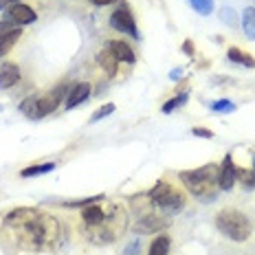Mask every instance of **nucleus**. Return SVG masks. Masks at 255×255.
<instances>
[{
	"instance_id": "nucleus-1",
	"label": "nucleus",
	"mask_w": 255,
	"mask_h": 255,
	"mask_svg": "<svg viewBox=\"0 0 255 255\" xmlns=\"http://www.w3.org/2000/svg\"><path fill=\"white\" fill-rule=\"evenodd\" d=\"M4 229L11 233V240L26 251L49 249L60 238V225L55 218L40 214L38 209H31V207L13 209L4 218Z\"/></svg>"
},
{
	"instance_id": "nucleus-2",
	"label": "nucleus",
	"mask_w": 255,
	"mask_h": 255,
	"mask_svg": "<svg viewBox=\"0 0 255 255\" xmlns=\"http://www.w3.org/2000/svg\"><path fill=\"white\" fill-rule=\"evenodd\" d=\"M180 180L198 198H214L220 189V167L216 163H207L198 169L180 172Z\"/></svg>"
},
{
	"instance_id": "nucleus-3",
	"label": "nucleus",
	"mask_w": 255,
	"mask_h": 255,
	"mask_svg": "<svg viewBox=\"0 0 255 255\" xmlns=\"http://www.w3.org/2000/svg\"><path fill=\"white\" fill-rule=\"evenodd\" d=\"M128 227V216L119 205H110L106 211V218L97 227H86V236L95 244H108L115 242Z\"/></svg>"
},
{
	"instance_id": "nucleus-4",
	"label": "nucleus",
	"mask_w": 255,
	"mask_h": 255,
	"mask_svg": "<svg viewBox=\"0 0 255 255\" xmlns=\"http://www.w3.org/2000/svg\"><path fill=\"white\" fill-rule=\"evenodd\" d=\"M216 227L222 236H227L233 242L249 240V236H251V231H253L251 220L238 209H222L220 214L216 216Z\"/></svg>"
},
{
	"instance_id": "nucleus-5",
	"label": "nucleus",
	"mask_w": 255,
	"mask_h": 255,
	"mask_svg": "<svg viewBox=\"0 0 255 255\" xmlns=\"http://www.w3.org/2000/svg\"><path fill=\"white\" fill-rule=\"evenodd\" d=\"M147 198L156 207H161L163 214H176L185 207V196L174 185H169L167 180H158L147 194Z\"/></svg>"
},
{
	"instance_id": "nucleus-6",
	"label": "nucleus",
	"mask_w": 255,
	"mask_h": 255,
	"mask_svg": "<svg viewBox=\"0 0 255 255\" xmlns=\"http://www.w3.org/2000/svg\"><path fill=\"white\" fill-rule=\"evenodd\" d=\"M64 90H66V88L60 86V88L51 90L49 95H44V97H35V119H42V117L51 115L53 110H57V106H60V102H62V97L66 95Z\"/></svg>"
},
{
	"instance_id": "nucleus-7",
	"label": "nucleus",
	"mask_w": 255,
	"mask_h": 255,
	"mask_svg": "<svg viewBox=\"0 0 255 255\" xmlns=\"http://www.w3.org/2000/svg\"><path fill=\"white\" fill-rule=\"evenodd\" d=\"M110 24H113V29L121 31V33H128V35H132V38H139V31H136V22H134L132 13L128 11L126 7L117 9V11L110 15Z\"/></svg>"
},
{
	"instance_id": "nucleus-8",
	"label": "nucleus",
	"mask_w": 255,
	"mask_h": 255,
	"mask_svg": "<svg viewBox=\"0 0 255 255\" xmlns=\"http://www.w3.org/2000/svg\"><path fill=\"white\" fill-rule=\"evenodd\" d=\"M167 225H169V220H165V218L147 214V216H141V220L134 225V231L136 233H156V231L165 229Z\"/></svg>"
},
{
	"instance_id": "nucleus-9",
	"label": "nucleus",
	"mask_w": 255,
	"mask_h": 255,
	"mask_svg": "<svg viewBox=\"0 0 255 255\" xmlns=\"http://www.w3.org/2000/svg\"><path fill=\"white\" fill-rule=\"evenodd\" d=\"M9 18L13 20L15 24H31V22H35V11L29 7V4H13L11 9H9Z\"/></svg>"
},
{
	"instance_id": "nucleus-10",
	"label": "nucleus",
	"mask_w": 255,
	"mask_h": 255,
	"mask_svg": "<svg viewBox=\"0 0 255 255\" xmlns=\"http://www.w3.org/2000/svg\"><path fill=\"white\" fill-rule=\"evenodd\" d=\"M20 82V68L18 64L11 62H4L0 66V88H11Z\"/></svg>"
},
{
	"instance_id": "nucleus-11",
	"label": "nucleus",
	"mask_w": 255,
	"mask_h": 255,
	"mask_svg": "<svg viewBox=\"0 0 255 255\" xmlns=\"http://www.w3.org/2000/svg\"><path fill=\"white\" fill-rule=\"evenodd\" d=\"M238 180V174H236V165L231 161V154H227L225 161H222V167H220V189H231Z\"/></svg>"
},
{
	"instance_id": "nucleus-12",
	"label": "nucleus",
	"mask_w": 255,
	"mask_h": 255,
	"mask_svg": "<svg viewBox=\"0 0 255 255\" xmlns=\"http://www.w3.org/2000/svg\"><path fill=\"white\" fill-rule=\"evenodd\" d=\"M106 211L108 209H104L99 203H93V205H88V207H84L82 209V220H84V227H97L99 222L106 218Z\"/></svg>"
},
{
	"instance_id": "nucleus-13",
	"label": "nucleus",
	"mask_w": 255,
	"mask_h": 255,
	"mask_svg": "<svg viewBox=\"0 0 255 255\" xmlns=\"http://www.w3.org/2000/svg\"><path fill=\"white\" fill-rule=\"evenodd\" d=\"M90 97V84L88 82H82V84H77L75 88L68 93V99H66V110H73L75 106L79 104H84L86 99Z\"/></svg>"
},
{
	"instance_id": "nucleus-14",
	"label": "nucleus",
	"mask_w": 255,
	"mask_h": 255,
	"mask_svg": "<svg viewBox=\"0 0 255 255\" xmlns=\"http://www.w3.org/2000/svg\"><path fill=\"white\" fill-rule=\"evenodd\" d=\"M106 49H110L113 51V55L117 57L119 62H128V64H134V51L128 46V42H121V40H117V42H110Z\"/></svg>"
},
{
	"instance_id": "nucleus-15",
	"label": "nucleus",
	"mask_w": 255,
	"mask_h": 255,
	"mask_svg": "<svg viewBox=\"0 0 255 255\" xmlns=\"http://www.w3.org/2000/svg\"><path fill=\"white\" fill-rule=\"evenodd\" d=\"M97 62H99V66H102L110 77L117 75V66H119V60H117V57L113 55V51H110V49H104L102 53H99V55H97Z\"/></svg>"
},
{
	"instance_id": "nucleus-16",
	"label": "nucleus",
	"mask_w": 255,
	"mask_h": 255,
	"mask_svg": "<svg viewBox=\"0 0 255 255\" xmlns=\"http://www.w3.org/2000/svg\"><path fill=\"white\" fill-rule=\"evenodd\" d=\"M57 163H40V165H31V167H24L22 172H20V176L22 178H31V176H42V174H49L55 169Z\"/></svg>"
},
{
	"instance_id": "nucleus-17",
	"label": "nucleus",
	"mask_w": 255,
	"mask_h": 255,
	"mask_svg": "<svg viewBox=\"0 0 255 255\" xmlns=\"http://www.w3.org/2000/svg\"><path fill=\"white\" fill-rule=\"evenodd\" d=\"M20 38H22V29H13V31H9V33L4 35L2 40H0V57L7 55V53L11 51V46H13Z\"/></svg>"
},
{
	"instance_id": "nucleus-18",
	"label": "nucleus",
	"mask_w": 255,
	"mask_h": 255,
	"mask_svg": "<svg viewBox=\"0 0 255 255\" xmlns=\"http://www.w3.org/2000/svg\"><path fill=\"white\" fill-rule=\"evenodd\" d=\"M147 255H169V238L167 236H156L150 244V253Z\"/></svg>"
},
{
	"instance_id": "nucleus-19",
	"label": "nucleus",
	"mask_w": 255,
	"mask_h": 255,
	"mask_svg": "<svg viewBox=\"0 0 255 255\" xmlns=\"http://www.w3.org/2000/svg\"><path fill=\"white\" fill-rule=\"evenodd\" d=\"M242 26H244V33H247L251 40H255V9L253 7L244 9V13H242Z\"/></svg>"
},
{
	"instance_id": "nucleus-20",
	"label": "nucleus",
	"mask_w": 255,
	"mask_h": 255,
	"mask_svg": "<svg viewBox=\"0 0 255 255\" xmlns=\"http://www.w3.org/2000/svg\"><path fill=\"white\" fill-rule=\"evenodd\" d=\"M229 60L231 62H238V64H242V66H247V68H255V60L249 53H244V51H240V49H229Z\"/></svg>"
},
{
	"instance_id": "nucleus-21",
	"label": "nucleus",
	"mask_w": 255,
	"mask_h": 255,
	"mask_svg": "<svg viewBox=\"0 0 255 255\" xmlns=\"http://www.w3.org/2000/svg\"><path fill=\"white\" fill-rule=\"evenodd\" d=\"M191 4H194V9L198 13L203 15H209L211 11H214V0H189Z\"/></svg>"
},
{
	"instance_id": "nucleus-22",
	"label": "nucleus",
	"mask_w": 255,
	"mask_h": 255,
	"mask_svg": "<svg viewBox=\"0 0 255 255\" xmlns=\"http://www.w3.org/2000/svg\"><path fill=\"white\" fill-rule=\"evenodd\" d=\"M185 102H187V93H183V95H176L174 99H169L167 104H163V113H172L174 108H178V106H183Z\"/></svg>"
},
{
	"instance_id": "nucleus-23",
	"label": "nucleus",
	"mask_w": 255,
	"mask_h": 255,
	"mask_svg": "<svg viewBox=\"0 0 255 255\" xmlns=\"http://www.w3.org/2000/svg\"><path fill=\"white\" fill-rule=\"evenodd\" d=\"M211 110H214V113H233V110H236V104H231L229 99H220V102L211 104Z\"/></svg>"
},
{
	"instance_id": "nucleus-24",
	"label": "nucleus",
	"mask_w": 255,
	"mask_h": 255,
	"mask_svg": "<svg viewBox=\"0 0 255 255\" xmlns=\"http://www.w3.org/2000/svg\"><path fill=\"white\" fill-rule=\"evenodd\" d=\"M20 110H22L24 117H29V119H35V97L24 99V102L20 104Z\"/></svg>"
},
{
	"instance_id": "nucleus-25",
	"label": "nucleus",
	"mask_w": 255,
	"mask_h": 255,
	"mask_svg": "<svg viewBox=\"0 0 255 255\" xmlns=\"http://www.w3.org/2000/svg\"><path fill=\"white\" fill-rule=\"evenodd\" d=\"M113 113H115V104H106V106H102V108H99L93 117H90V124H95V121L104 119V117H108V115H113Z\"/></svg>"
},
{
	"instance_id": "nucleus-26",
	"label": "nucleus",
	"mask_w": 255,
	"mask_h": 255,
	"mask_svg": "<svg viewBox=\"0 0 255 255\" xmlns=\"http://www.w3.org/2000/svg\"><path fill=\"white\" fill-rule=\"evenodd\" d=\"M220 18H222V22H225V24H238L236 22V11H233V9H229V7H225V9H222V11H220Z\"/></svg>"
},
{
	"instance_id": "nucleus-27",
	"label": "nucleus",
	"mask_w": 255,
	"mask_h": 255,
	"mask_svg": "<svg viewBox=\"0 0 255 255\" xmlns=\"http://www.w3.org/2000/svg\"><path fill=\"white\" fill-rule=\"evenodd\" d=\"M13 24H15V22H13L11 18H9V20H2V22H0V40H2L4 35L9 33V31H13V29H15Z\"/></svg>"
},
{
	"instance_id": "nucleus-28",
	"label": "nucleus",
	"mask_w": 255,
	"mask_h": 255,
	"mask_svg": "<svg viewBox=\"0 0 255 255\" xmlns=\"http://www.w3.org/2000/svg\"><path fill=\"white\" fill-rule=\"evenodd\" d=\"M236 174H240L247 187H251V185H255V174H249L247 169H236Z\"/></svg>"
},
{
	"instance_id": "nucleus-29",
	"label": "nucleus",
	"mask_w": 255,
	"mask_h": 255,
	"mask_svg": "<svg viewBox=\"0 0 255 255\" xmlns=\"http://www.w3.org/2000/svg\"><path fill=\"white\" fill-rule=\"evenodd\" d=\"M191 132H194L196 136H203V139H211V136H214V132L207 130V128H194Z\"/></svg>"
},
{
	"instance_id": "nucleus-30",
	"label": "nucleus",
	"mask_w": 255,
	"mask_h": 255,
	"mask_svg": "<svg viewBox=\"0 0 255 255\" xmlns=\"http://www.w3.org/2000/svg\"><path fill=\"white\" fill-rule=\"evenodd\" d=\"M20 2H22V0H0V9H11L13 7V4H20Z\"/></svg>"
},
{
	"instance_id": "nucleus-31",
	"label": "nucleus",
	"mask_w": 255,
	"mask_h": 255,
	"mask_svg": "<svg viewBox=\"0 0 255 255\" xmlns=\"http://www.w3.org/2000/svg\"><path fill=\"white\" fill-rule=\"evenodd\" d=\"M93 4H97V7H106V4H110V2H115V0H90Z\"/></svg>"
},
{
	"instance_id": "nucleus-32",
	"label": "nucleus",
	"mask_w": 255,
	"mask_h": 255,
	"mask_svg": "<svg viewBox=\"0 0 255 255\" xmlns=\"http://www.w3.org/2000/svg\"><path fill=\"white\" fill-rule=\"evenodd\" d=\"M185 53H187V55H191V53H194V46H191V42H185Z\"/></svg>"
},
{
	"instance_id": "nucleus-33",
	"label": "nucleus",
	"mask_w": 255,
	"mask_h": 255,
	"mask_svg": "<svg viewBox=\"0 0 255 255\" xmlns=\"http://www.w3.org/2000/svg\"><path fill=\"white\" fill-rule=\"evenodd\" d=\"M180 75H183V71H178V68H176V71H172V79H178Z\"/></svg>"
}]
</instances>
